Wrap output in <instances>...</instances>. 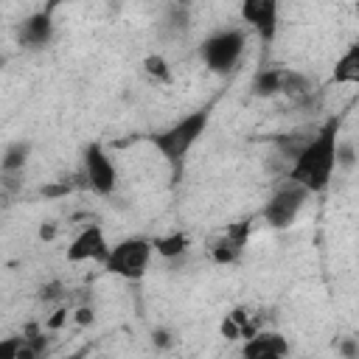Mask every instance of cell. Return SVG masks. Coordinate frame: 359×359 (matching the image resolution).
<instances>
[{
    "instance_id": "21",
    "label": "cell",
    "mask_w": 359,
    "mask_h": 359,
    "mask_svg": "<svg viewBox=\"0 0 359 359\" xmlns=\"http://www.w3.org/2000/svg\"><path fill=\"white\" fill-rule=\"evenodd\" d=\"M20 342H22V337H3L0 339V359H17Z\"/></svg>"
},
{
    "instance_id": "25",
    "label": "cell",
    "mask_w": 359,
    "mask_h": 359,
    "mask_svg": "<svg viewBox=\"0 0 359 359\" xmlns=\"http://www.w3.org/2000/svg\"><path fill=\"white\" fill-rule=\"evenodd\" d=\"M39 238H42V241L56 238V224H42V227H39Z\"/></svg>"
},
{
    "instance_id": "19",
    "label": "cell",
    "mask_w": 359,
    "mask_h": 359,
    "mask_svg": "<svg viewBox=\"0 0 359 359\" xmlns=\"http://www.w3.org/2000/svg\"><path fill=\"white\" fill-rule=\"evenodd\" d=\"M65 297H67V289L59 280H50L39 289V300H45V303H62Z\"/></svg>"
},
{
    "instance_id": "11",
    "label": "cell",
    "mask_w": 359,
    "mask_h": 359,
    "mask_svg": "<svg viewBox=\"0 0 359 359\" xmlns=\"http://www.w3.org/2000/svg\"><path fill=\"white\" fill-rule=\"evenodd\" d=\"M50 39H53V17H50V8L36 11V14H31V17L22 20V25H20V42L25 48L39 50Z\"/></svg>"
},
{
    "instance_id": "5",
    "label": "cell",
    "mask_w": 359,
    "mask_h": 359,
    "mask_svg": "<svg viewBox=\"0 0 359 359\" xmlns=\"http://www.w3.org/2000/svg\"><path fill=\"white\" fill-rule=\"evenodd\" d=\"M81 180L98 196H109L118 188V168L101 143H90L81 154Z\"/></svg>"
},
{
    "instance_id": "6",
    "label": "cell",
    "mask_w": 359,
    "mask_h": 359,
    "mask_svg": "<svg viewBox=\"0 0 359 359\" xmlns=\"http://www.w3.org/2000/svg\"><path fill=\"white\" fill-rule=\"evenodd\" d=\"M306 199H309V194H306L300 185H294L292 180H286V185L275 188V194L266 199L261 216H264V222H266L269 227L286 230V227H292V222L300 216Z\"/></svg>"
},
{
    "instance_id": "20",
    "label": "cell",
    "mask_w": 359,
    "mask_h": 359,
    "mask_svg": "<svg viewBox=\"0 0 359 359\" xmlns=\"http://www.w3.org/2000/svg\"><path fill=\"white\" fill-rule=\"evenodd\" d=\"M337 351H339L342 359H359V342H356V337H342L337 342Z\"/></svg>"
},
{
    "instance_id": "7",
    "label": "cell",
    "mask_w": 359,
    "mask_h": 359,
    "mask_svg": "<svg viewBox=\"0 0 359 359\" xmlns=\"http://www.w3.org/2000/svg\"><path fill=\"white\" fill-rule=\"evenodd\" d=\"M109 241H107V233H104V227L101 224H84L76 236H73V241L67 244V261L70 264H90V261H95V264H104L107 261V255H109Z\"/></svg>"
},
{
    "instance_id": "26",
    "label": "cell",
    "mask_w": 359,
    "mask_h": 359,
    "mask_svg": "<svg viewBox=\"0 0 359 359\" xmlns=\"http://www.w3.org/2000/svg\"><path fill=\"white\" fill-rule=\"evenodd\" d=\"M171 339H168V331H154V345H160V348H165Z\"/></svg>"
},
{
    "instance_id": "23",
    "label": "cell",
    "mask_w": 359,
    "mask_h": 359,
    "mask_svg": "<svg viewBox=\"0 0 359 359\" xmlns=\"http://www.w3.org/2000/svg\"><path fill=\"white\" fill-rule=\"evenodd\" d=\"M65 320H67V311H65V309H59V311H56V314H53V317L45 323V328L56 331V328H62V323H65Z\"/></svg>"
},
{
    "instance_id": "10",
    "label": "cell",
    "mask_w": 359,
    "mask_h": 359,
    "mask_svg": "<svg viewBox=\"0 0 359 359\" xmlns=\"http://www.w3.org/2000/svg\"><path fill=\"white\" fill-rule=\"evenodd\" d=\"M289 342L278 331H258L241 345V359H286Z\"/></svg>"
},
{
    "instance_id": "2",
    "label": "cell",
    "mask_w": 359,
    "mask_h": 359,
    "mask_svg": "<svg viewBox=\"0 0 359 359\" xmlns=\"http://www.w3.org/2000/svg\"><path fill=\"white\" fill-rule=\"evenodd\" d=\"M210 112H213V104H205L194 112H188L185 118H180L177 123H171L168 129L151 135V146L165 157V163L171 165L174 177H180L182 171V163L188 157V151L196 146V140L205 135L208 123H210Z\"/></svg>"
},
{
    "instance_id": "15",
    "label": "cell",
    "mask_w": 359,
    "mask_h": 359,
    "mask_svg": "<svg viewBox=\"0 0 359 359\" xmlns=\"http://www.w3.org/2000/svg\"><path fill=\"white\" fill-rule=\"evenodd\" d=\"M280 79H283V67H261L252 76V93L258 98H272L280 93Z\"/></svg>"
},
{
    "instance_id": "18",
    "label": "cell",
    "mask_w": 359,
    "mask_h": 359,
    "mask_svg": "<svg viewBox=\"0 0 359 359\" xmlns=\"http://www.w3.org/2000/svg\"><path fill=\"white\" fill-rule=\"evenodd\" d=\"M353 165H356V146H353V140L339 137V143H337V168L351 171Z\"/></svg>"
},
{
    "instance_id": "12",
    "label": "cell",
    "mask_w": 359,
    "mask_h": 359,
    "mask_svg": "<svg viewBox=\"0 0 359 359\" xmlns=\"http://www.w3.org/2000/svg\"><path fill=\"white\" fill-rule=\"evenodd\" d=\"M28 157H31V143L28 140L8 143L6 151H3V157H0V174H3V180H14L17 174H22Z\"/></svg>"
},
{
    "instance_id": "14",
    "label": "cell",
    "mask_w": 359,
    "mask_h": 359,
    "mask_svg": "<svg viewBox=\"0 0 359 359\" xmlns=\"http://www.w3.org/2000/svg\"><path fill=\"white\" fill-rule=\"evenodd\" d=\"M334 81L337 84H356L359 81V45H348V50L337 59L334 67Z\"/></svg>"
},
{
    "instance_id": "17",
    "label": "cell",
    "mask_w": 359,
    "mask_h": 359,
    "mask_svg": "<svg viewBox=\"0 0 359 359\" xmlns=\"http://www.w3.org/2000/svg\"><path fill=\"white\" fill-rule=\"evenodd\" d=\"M143 70H146V76L151 79V81H157V84H171V67H168V62H165V56H160V53H149L146 59H143Z\"/></svg>"
},
{
    "instance_id": "1",
    "label": "cell",
    "mask_w": 359,
    "mask_h": 359,
    "mask_svg": "<svg viewBox=\"0 0 359 359\" xmlns=\"http://www.w3.org/2000/svg\"><path fill=\"white\" fill-rule=\"evenodd\" d=\"M337 143H339V118L331 115L320 126H314V135L292 160L289 180L300 185L309 196L323 194L331 185L337 171Z\"/></svg>"
},
{
    "instance_id": "27",
    "label": "cell",
    "mask_w": 359,
    "mask_h": 359,
    "mask_svg": "<svg viewBox=\"0 0 359 359\" xmlns=\"http://www.w3.org/2000/svg\"><path fill=\"white\" fill-rule=\"evenodd\" d=\"M65 359H81V356H79V353H73V356H65Z\"/></svg>"
},
{
    "instance_id": "24",
    "label": "cell",
    "mask_w": 359,
    "mask_h": 359,
    "mask_svg": "<svg viewBox=\"0 0 359 359\" xmlns=\"http://www.w3.org/2000/svg\"><path fill=\"white\" fill-rule=\"evenodd\" d=\"M76 323H79V325L93 323V309H90V306H81V309L76 311Z\"/></svg>"
},
{
    "instance_id": "8",
    "label": "cell",
    "mask_w": 359,
    "mask_h": 359,
    "mask_svg": "<svg viewBox=\"0 0 359 359\" xmlns=\"http://www.w3.org/2000/svg\"><path fill=\"white\" fill-rule=\"evenodd\" d=\"M278 3L275 0H244L241 3V17L244 22L258 34L261 45H272L275 36H278Z\"/></svg>"
},
{
    "instance_id": "4",
    "label": "cell",
    "mask_w": 359,
    "mask_h": 359,
    "mask_svg": "<svg viewBox=\"0 0 359 359\" xmlns=\"http://www.w3.org/2000/svg\"><path fill=\"white\" fill-rule=\"evenodd\" d=\"M244 48H247V36L241 28H222L216 34H210L202 48H199V56L205 62L208 70L213 73H230L241 56H244Z\"/></svg>"
},
{
    "instance_id": "13",
    "label": "cell",
    "mask_w": 359,
    "mask_h": 359,
    "mask_svg": "<svg viewBox=\"0 0 359 359\" xmlns=\"http://www.w3.org/2000/svg\"><path fill=\"white\" fill-rule=\"evenodd\" d=\"M188 247H191L188 233H180V230L151 238V250H154L160 258H165V261H174V258H180V255H185Z\"/></svg>"
},
{
    "instance_id": "9",
    "label": "cell",
    "mask_w": 359,
    "mask_h": 359,
    "mask_svg": "<svg viewBox=\"0 0 359 359\" xmlns=\"http://www.w3.org/2000/svg\"><path fill=\"white\" fill-rule=\"evenodd\" d=\"M250 219H241V222H233L227 224L213 241H210V258L216 264H236L247 247V238H250Z\"/></svg>"
},
{
    "instance_id": "22",
    "label": "cell",
    "mask_w": 359,
    "mask_h": 359,
    "mask_svg": "<svg viewBox=\"0 0 359 359\" xmlns=\"http://www.w3.org/2000/svg\"><path fill=\"white\" fill-rule=\"evenodd\" d=\"M70 188H73L70 182H62V185H45L42 194H45V196H62V194H67Z\"/></svg>"
},
{
    "instance_id": "3",
    "label": "cell",
    "mask_w": 359,
    "mask_h": 359,
    "mask_svg": "<svg viewBox=\"0 0 359 359\" xmlns=\"http://www.w3.org/2000/svg\"><path fill=\"white\" fill-rule=\"evenodd\" d=\"M151 238H143V236H129V238H121L118 244L109 247V255L107 261L101 264L109 275H118L123 280H140L149 269V261H151Z\"/></svg>"
},
{
    "instance_id": "16",
    "label": "cell",
    "mask_w": 359,
    "mask_h": 359,
    "mask_svg": "<svg viewBox=\"0 0 359 359\" xmlns=\"http://www.w3.org/2000/svg\"><path fill=\"white\" fill-rule=\"evenodd\" d=\"M48 351H50V337L45 331H28L22 334L17 359H45Z\"/></svg>"
}]
</instances>
